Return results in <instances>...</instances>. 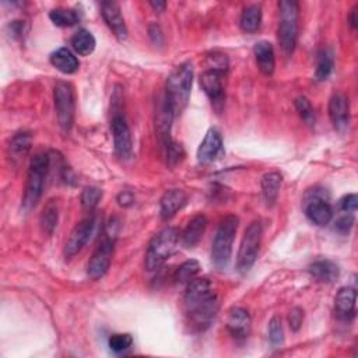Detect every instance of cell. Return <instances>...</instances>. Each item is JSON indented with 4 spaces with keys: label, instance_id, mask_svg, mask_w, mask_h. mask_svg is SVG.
<instances>
[{
    "label": "cell",
    "instance_id": "1",
    "mask_svg": "<svg viewBox=\"0 0 358 358\" xmlns=\"http://www.w3.org/2000/svg\"><path fill=\"white\" fill-rule=\"evenodd\" d=\"M189 325L196 331L207 329L219 312V298L207 278H193L184 297Z\"/></svg>",
    "mask_w": 358,
    "mask_h": 358
},
{
    "label": "cell",
    "instance_id": "2",
    "mask_svg": "<svg viewBox=\"0 0 358 358\" xmlns=\"http://www.w3.org/2000/svg\"><path fill=\"white\" fill-rule=\"evenodd\" d=\"M193 82V67L192 63H182L174 69L172 73L167 79L165 90V104L169 106L174 117L181 115L191 98Z\"/></svg>",
    "mask_w": 358,
    "mask_h": 358
},
{
    "label": "cell",
    "instance_id": "3",
    "mask_svg": "<svg viewBox=\"0 0 358 358\" xmlns=\"http://www.w3.org/2000/svg\"><path fill=\"white\" fill-rule=\"evenodd\" d=\"M49 167H51V157L45 152H40L31 158L25 189H24V198H23V208L25 211H29L40 202L44 192L45 179Z\"/></svg>",
    "mask_w": 358,
    "mask_h": 358
},
{
    "label": "cell",
    "instance_id": "4",
    "mask_svg": "<svg viewBox=\"0 0 358 358\" xmlns=\"http://www.w3.org/2000/svg\"><path fill=\"white\" fill-rule=\"evenodd\" d=\"M238 217L234 216V214H228L217 227L216 237H214L211 246V261L217 269L224 270L231 261L232 243L238 231Z\"/></svg>",
    "mask_w": 358,
    "mask_h": 358
},
{
    "label": "cell",
    "instance_id": "5",
    "mask_svg": "<svg viewBox=\"0 0 358 358\" xmlns=\"http://www.w3.org/2000/svg\"><path fill=\"white\" fill-rule=\"evenodd\" d=\"M280 8V25L278 43L285 56H291L297 47L298 40V13L300 6L297 2L284 0L278 3Z\"/></svg>",
    "mask_w": 358,
    "mask_h": 358
},
{
    "label": "cell",
    "instance_id": "6",
    "mask_svg": "<svg viewBox=\"0 0 358 358\" xmlns=\"http://www.w3.org/2000/svg\"><path fill=\"white\" fill-rule=\"evenodd\" d=\"M179 237L181 234L175 227H167L152 239L145 262L149 272L158 270L168 261L179 242Z\"/></svg>",
    "mask_w": 358,
    "mask_h": 358
},
{
    "label": "cell",
    "instance_id": "7",
    "mask_svg": "<svg viewBox=\"0 0 358 358\" xmlns=\"http://www.w3.org/2000/svg\"><path fill=\"white\" fill-rule=\"evenodd\" d=\"M262 234L263 230L261 222L250 223L245 230L237 259V269L241 274H246L255 265L262 242Z\"/></svg>",
    "mask_w": 358,
    "mask_h": 358
},
{
    "label": "cell",
    "instance_id": "8",
    "mask_svg": "<svg viewBox=\"0 0 358 358\" xmlns=\"http://www.w3.org/2000/svg\"><path fill=\"white\" fill-rule=\"evenodd\" d=\"M55 110L58 122L64 132H69L75 122V90L67 82H58L53 88Z\"/></svg>",
    "mask_w": 358,
    "mask_h": 358
},
{
    "label": "cell",
    "instance_id": "9",
    "mask_svg": "<svg viewBox=\"0 0 358 358\" xmlns=\"http://www.w3.org/2000/svg\"><path fill=\"white\" fill-rule=\"evenodd\" d=\"M114 248H115V237L106 234L88 261L87 273L90 278L98 280L104 277L106 272L110 270L112 256H114Z\"/></svg>",
    "mask_w": 358,
    "mask_h": 358
},
{
    "label": "cell",
    "instance_id": "10",
    "mask_svg": "<svg viewBox=\"0 0 358 358\" xmlns=\"http://www.w3.org/2000/svg\"><path fill=\"white\" fill-rule=\"evenodd\" d=\"M305 214L316 226H328L333 219V208L324 198V192L318 189L309 191L305 196Z\"/></svg>",
    "mask_w": 358,
    "mask_h": 358
},
{
    "label": "cell",
    "instance_id": "11",
    "mask_svg": "<svg viewBox=\"0 0 358 358\" xmlns=\"http://www.w3.org/2000/svg\"><path fill=\"white\" fill-rule=\"evenodd\" d=\"M226 73L224 71L206 69L200 75V86L208 99L211 101V105L217 111H222L226 102V91H224V80Z\"/></svg>",
    "mask_w": 358,
    "mask_h": 358
},
{
    "label": "cell",
    "instance_id": "12",
    "mask_svg": "<svg viewBox=\"0 0 358 358\" xmlns=\"http://www.w3.org/2000/svg\"><path fill=\"white\" fill-rule=\"evenodd\" d=\"M94 228H95V220L93 216L82 220L73 228V231L70 232V235L64 243V249H63L64 256L66 258L76 256L90 241V238L94 232Z\"/></svg>",
    "mask_w": 358,
    "mask_h": 358
},
{
    "label": "cell",
    "instance_id": "13",
    "mask_svg": "<svg viewBox=\"0 0 358 358\" xmlns=\"http://www.w3.org/2000/svg\"><path fill=\"white\" fill-rule=\"evenodd\" d=\"M111 128H112L114 147H115L117 156L122 160H128L132 156L133 140H132V133H130L129 125L126 122V118L122 114L115 112L112 122H111Z\"/></svg>",
    "mask_w": 358,
    "mask_h": 358
},
{
    "label": "cell",
    "instance_id": "14",
    "mask_svg": "<svg viewBox=\"0 0 358 358\" xmlns=\"http://www.w3.org/2000/svg\"><path fill=\"white\" fill-rule=\"evenodd\" d=\"M223 153V136L217 129H210L198 149V161L202 165L211 164Z\"/></svg>",
    "mask_w": 358,
    "mask_h": 358
},
{
    "label": "cell",
    "instance_id": "15",
    "mask_svg": "<svg viewBox=\"0 0 358 358\" xmlns=\"http://www.w3.org/2000/svg\"><path fill=\"white\" fill-rule=\"evenodd\" d=\"M101 14L115 37L121 41L128 38V28L125 24V19L122 16L121 8L117 2H102L101 3Z\"/></svg>",
    "mask_w": 358,
    "mask_h": 358
},
{
    "label": "cell",
    "instance_id": "16",
    "mask_svg": "<svg viewBox=\"0 0 358 358\" xmlns=\"http://www.w3.org/2000/svg\"><path fill=\"white\" fill-rule=\"evenodd\" d=\"M329 118L337 130L347 129L350 122V102L344 94L336 93L331 97Z\"/></svg>",
    "mask_w": 358,
    "mask_h": 358
},
{
    "label": "cell",
    "instance_id": "17",
    "mask_svg": "<svg viewBox=\"0 0 358 358\" xmlns=\"http://www.w3.org/2000/svg\"><path fill=\"white\" fill-rule=\"evenodd\" d=\"M227 328L234 339L237 340L248 339L250 333V328H252V320H250L249 312L239 307L232 308L228 313Z\"/></svg>",
    "mask_w": 358,
    "mask_h": 358
},
{
    "label": "cell",
    "instance_id": "18",
    "mask_svg": "<svg viewBox=\"0 0 358 358\" xmlns=\"http://www.w3.org/2000/svg\"><path fill=\"white\" fill-rule=\"evenodd\" d=\"M188 202V195L182 189L167 191L160 202V214L163 220H171Z\"/></svg>",
    "mask_w": 358,
    "mask_h": 358
},
{
    "label": "cell",
    "instance_id": "19",
    "mask_svg": "<svg viewBox=\"0 0 358 358\" xmlns=\"http://www.w3.org/2000/svg\"><path fill=\"white\" fill-rule=\"evenodd\" d=\"M206 228H207V217L204 214H198V216H195L188 223L181 237H179L181 238L182 245L185 248H193L195 245H198L199 241L203 238Z\"/></svg>",
    "mask_w": 358,
    "mask_h": 358
},
{
    "label": "cell",
    "instance_id": "20",
    "mask_svg": "<svg viewBox=\"0 0 358 358\" xmlns=\"http://www.w3.org/2000/svg\"><path fill=\"white\" fill-rule=\"evenodd\" d=\"M357 302V291L351 287H343L339 290L335 298V309L340 319L348 320L354 318Z\"/></svg>",
    "mask_w": 358,
    "mask_h": 358
},
{
    "label": "cell",
    "instance_id": "21",
    "mask_svg": "<svg viewBox=\"0 0 358 358\" xmlns=\"http://www.w3.org/2000/svg\"><path fill=\"white\" fill-rule=\"evenodd\" d=\"M254 53L259 70L265 76H272L276 67V56H274L273 45L269 41H261L255 45Z\"/></svg>",
    "mask_w": 358,
    "mask_h": 358
},
{
    "label": "cell",
    "instance_id": "22",
    "mask_svg": "<svg viewBox=\"0 0 358 358\" xmlns=\"http://www.w3.org/2000/svg\"><path fill=\"white\" fill-rule=\"evenodd\" d=\"M281 182H283V176L276 171L263 175L261 187H262V198L266 207L272 208L276 204Z\"/></svg>",
    "mask_w": 358,
    "mask_h": 358
},
{
    "label": "cell",
    "instance_id": "23",
    "mask_svg": "<svg viewBox=\"0 0 358 358\" xmlns=\"http://www.w3.org/2000/svg\"><path fill=\"white\" fill-rule=\"evenodd\" d=\"M51 63L63 75H73L79 70L80 62L76 55L67 48H59L51 55Z\"/></svg>",
    "mask_w": 358,
    "mask_h": 358
},
{
    "label": "cell",
    "instance_id": "24",
    "mask_svg": "<svg viewBox=\"0 0 358 358\" xmlns=\"http://www.w3.org/2000/svg\"><path fill=\"white\" fill-rule=\"evenodd\" d=\"M308 272L316 281L320 283H333L340 274L339 266L331 261H316L309 266Z\"/></svg>",
    "mask_w": 358,
    "mask_h": 358
},
{
    "label": "cell",
    "instance_id": "25",
    "mask_svg": "<svg viewBox=\"0 0 358 358\" xmlns=\"http://www.w3.org/2000/svg\"><path fill=\"white\" fill-rule=\"evenodd\" d=\"M31 149V136L27 132H20L13 136L9 145V154L13 163L19 164L24 160Z\"/></svg>",
    "mask_w": 358,
    "mask_h": 358
},
{
    "label": "cell",
    "instance_id": "26",
    "mask_svg": "<svg viewBox=\"0 0 358 358\" xmlns=\"http://www.w3.org/2000/svg\"><path fill=\"white\" fill-rule=\"evenodd\" d=\"M70 44H71V48H73L82 56L91 55L95 49V45H97L94 35L87 29L77 31L73 35V37H71Z\"/></svg>",
    "mask_w": 358,
    "mask_h": 358
},
{
    "label": "cell",
    "instance_id": "27",
    "mask_svg": "<svg viewBox=\"0 0 358 358\" xmlns=\"http://www.w3.org/2000/svg\"><path fill=\"white\" fill-rule=\"evenodd\" d=\"M262 23V9L261 6L252 5V6H248L241 16V28L242 31L248 32V34H252L256 32L261 27Z\"/></svg>",
    "mask_w": 358,
    "mask_h": 358
},
{
    "label": "cell",
    "instance_id": "28",
    "mask_svg": "<svg viewBox=\"0 0 358 358\" xmlns=\"http://www.w3.org/2000/svg\"><path fill=\"white\" fill-rule=\"evenodd\" d=\"M335 64L333 52L331 49H322L318 56V64L315 70V79L318 82H325L331 76Z\"/></svg>",
    "mask_w": 358,
    "mask_h": 358
},
{
    "label": "cell",
    "instance_id": "29",
    "mask_svg": "<svg viewBox=\"0 0 358 358\" xmlns=\"http://www.w3.org/2000/svg\"><path fill=\"white\" fill-rule=\"evenodd\" d=\"M200 270V265L198 261H187L184 262L181 266H179L174 274V280L175 283L179 284H189L199 273Z\"/></svg>",
    "mask_w": 358,
    "mask_h": 358
},
{
    "label": "cell",
    "instance_id": "30",
    "mask_svg": "<svg viewBox=\"0 0 358 358\" xmlns=\"http://www.w3.org/2000/svg\"><path fill=\"white\" fill-rule=\"evenodd\" d=\"M58 219H59V213H58V204L55 203V200H51L43 214H41V226L43 230L48 234L52 235V232L55 231L56 226H58Z\"/></svg>",
    "mask_w": 358,
    "mask_h": 358
},
{
    "label": "cell",
    "instance_id": "31",
    "mask_svg": "<svg viewBox=\"0 0 358 358\" xmlns=\"http://www.w3.org/2000/svg\"><path fill=\"white\" fill-rule=\"evenodd\" d=\"M49 19L58 27H71L79 23V14L71 9H55L49 13Z\"/></svg>",
    "mask_w": 358,
    "mask_h": 358
},
{
    "label": "cell",
    "instance_id": "32",
    "mask_svg": "<svg viewBox=\"0 0 358 358\" xmlns=\"http://www.w3.org/2000/svg\"><path fill=\"white\" fill-rule=\"evenodd\" d=\"M101 198H102V191L101 189H98L95 187L84 188L83 192H82V198H80L83 208L87 210V211H93L98 206Z\"/></svg>",
    "mask_w": 358,
    "mask_h": 358
},
{
    "label": "cell",
    "instance_id": "33",
    "mask_svg": "<svg viewBox=\"0 0 358 358\" xmlns=\"http://www.w3.org/2000/svg\"><path fill=\"white\" fill-rule=\"evenodd\" d=\"M110 348L117 353V354H121V353H125L128 351L132 344H133V337L129 335V333H115L110 337Z\"/></svg>",
    "mask_w": 358,
    "mask_h": 358
},
{
    "label": "cell",
    "instance_id": "34",
    "mask_svg": "<svg viewBox=\"0 0 358 358\" xmlns=\"http://www.w3.org/2000/svg\"><path fill=\"white\" fill-rule=\"evenodd\" d=\"M296 108L301 117V119L307 123V125H313L315 123V114H313V108L311 102L308 101V98L305 97H300L296 99Z\"/></svg>",
    "mask_w": 358,
    "mask_h": 358
},
{
    "label": "cell",
    "instance_id": "35",
    "mask_svg": "<svg viewBox=\"0 0 358 358\" xmlns=\"http://www.w3.org/2000/svg\"><path fill=\"white\" fill-rule=\"evenodd\" d=\"M269 339H270V343L274 347L281 346L283 342H284L283 325H281V319L278 316H274L270 320V324H269Z\"/></svg>",
    "mask_w": 358,
    "mask_h": 358
},
{
    "label": "cell",
    "instance_id": "36",
    "mask_svg": "<svg viewBox=\"0 0 358 358\" xmlns=\"http://www.w3.org/2000/svg\"><path fill=\"white\" fill-rule=\"evenodd\" d=\"M354 224V219L350 213H347L346 216H342L339 217L336 222H335V231H337L339 234H348L351 227Z\"/></svg>",
    "mask_w": 358,
    "mask_h": 358
},
{
    "label": "cell",
    "instance_id": "37",
    "mask_svg": "<svg viewBox=\"0 0 358 358\" xmlns=\"http://www.w3.org/2000/svg\"><path fill=\"white\" fill-rule=\"evenodd\" d=\"M302 320H304V311L301 308H293L289 313V322L293 332L300 331V328L302 326Z\"/></svg>",
    "mask_w": 358,
    "mask_h": 358
},
{
    "label": "cell",
    "instance_id": "38",
    "mask_svg": "<svg viewBox=\"0 0 358 358\" xmlns=\"http://www.w3.org/2000/svg\"><path fill=\"white\" fill-rule=\"evenodd\" d=\"M357 207H358V198L355 193H350V195H346L344 198H342L340 200V208L344 211V213H355L357 211Z\"/></svg>",
    "mask_w": 358,
    "mask_h": 358
},
{
    "label": "cell",
    "instance_id": "39",
    "mask_svg": "<svg viewBox=\"0 0 358 358\" xmlns=\"http://www.w3.org/2000/svg\"><path fill=\"white\" fill-rule=\"evenodd\" d=\"M118 202H119L121 206H123V207H129V206L133 204L134 198H133V195H132L130 192H122V193L118 196Z\"/></svg>",
    "mask_w": 358,
    "mask_h": 358
},
{
    "label": "cell",
    "instance_id": "40",
    "mask_svg": "<svg viewBox=\"0 0 358 358\" xmlns=\"http://www.w3.org/2000/svg\"><path fill=\"white\" fill-rule=\"evenodd\" d=\"M357 12H358V5H357V6H355L353 10H351V14H350V19H348V20H350V25H351L354 29H355V28H357V25H358V24H357V23H358Z\"/></svg>",
    "mask_w": 358,
    "mask_h": 358
},
{
    "label": "cell",
    "instance_id": "41",
    "mask_svg": "<svg viewBox=\"0 0 358 358\" xmlns=\"http://www.w3.org/2000/svg\"><path fill=\"white\" fill-rule=\"evenodd\" d=\"M150 6H152L156 12L163 13V12L165 10V8H167V3H165V2H150Z\"/></svg>",
    "mask_w": 358,
    "mask_h": 358
}]
</instances>
